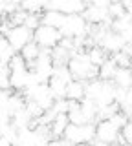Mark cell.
Listing matches in <instances>:
<instances>
[{"instance_id": "cell-27", "label": "cell", "mask_w": 132, "mask_h": 146, "mask_svg": "<svg viewBox=\"0 0 132 146\" xmlns=\"http://www.w3.org/2000/svg\"><path fill=\"white\" fill-rule=\"evenodd\" d=\"M26 110H28V113L33 119H39V117H42V113H44V110L39 106L35 100H26V106H24Z\"/></svg>"}, {"instance_id": "cell-5", "label": "cell", "mask_w": 132, "mask_h": 146, "mask_svg": "<svg viewBox=\"0 0 132 146\" xmlns=\"http://www.w3.org/2000/svg\"><path fill=\"white\" fill-rule=\"evenodd\" d=\"M61 38H62L61 31L55 29V27H50V26H42V24H40L37 29L33 31V40L40 46V48L53 49L59 42H61Z\"/></svg>"}, {"instance_id": "cell-42", "label": "cell", "mask_w": 132, "mask_h": 146, "mask_svg": "<svg viewBox=\"0 0 132 146\" xmlns=\"http://www.w3.org/2000/svg\"><path fill=\"white\" fill-rule=\"evenodd\" d=\"M127 146H132V144H127Z\"/></svg>"}, {"instance_id": "cell-1", "label": "cell", "mask_w": 132, "mask_h": 146, "mask_svg": "<svg viewBox=\"0 0 132 146\" xmlns=\"http://www.w3.org/2000/svg\"><path fill=\"white\" fill-rule=\"evenodd\" d=\"M68 70H70L74 79L83 80V82H90L94 79H99V68L90 62L86 49H75V51H72V57L68 60Z\"/></svg>"}, {"instance_id": "cell-22", "label": "cell", "mask_w": 132, "mask_h": 146, "mask_svg": "<svg viewBox=\"0 0 132 146\" xmlns=\"http://www.w3.org/2000/svg\"><path fill=\"white\" fill-rule=\"evenodd\" d=\"M48 0H22L20 9H24L26 13H39L40 9H46Z\"/></svg>"}, {"instance_id": "cell-24", "label": "cell", "mask_w": 132, "mask_h": 146, "mask_svg": "<svg viewBox=\"0 0 132 146\" xmlns=\"http://www.w3.org/2000/svg\"><path fill=\"white\" fill-rule=\"evenodd\" d=\"M112 60L116 62L117 68H130V62H132V57L127 55L125 51H117V53H112Z\"/></svg>"}, {"instance_id": "cell-10", "label": "cell", "mask_w": 132, "mask_h": 146, "mask_svg": "<svg viewBox=\"0 0 132 146\" xmlns=\"http://www.w3.org/2000/svg\"><path fill=\"white\" fill-rule=\"evenodd\" d=\"M112 29L117 35H121V38L125 42H132V15H125L121 18H116L112 22Z\"/></svg>"}, {"instance_id": "cell-9", "label": "cell", "mask_w": 132, "mask_h": 146, "mask_svg": "<svg viewBox=\"0 0 132 146\" xmlns=\"http://www.w3.org/2000/svg\"><path fill=\"white\" fill-rule=\"evenodd\" d=\"M125 40L121 38V35H117L114 29H108L107 33H105V36L101 38V42H99V46L105 49L107 53H117L121 51L123 48H125Z\"/></svg>"}, {"instance_id": "cell-38", "label": "cell", "mask_w": 132, "mask_h": 146, "mask_svg": "<svg viewBox=\"0 0 132 146\" xmlns=\"http://www.w3.org/2000/svg\"><path fill=\"white\" fill-rule=\"evenodd\" d=\"M74 146H92V143H79V144H74Z\"/></svg>"}, {"instance_id": "cell-17", "label": "cell", "mask_w": 132, "mask_h": 146, "mask_svg": "<svg viewBox=\"0 0 132 146\" xmlns=\"http://www.w3.org/2000/svg\"><path fill=\"white\" fill-rule=\"evenodd\" d=\"M68 124H70V121H68L66 113H61V115H57L55 119H53V122L50 124V131H52L53 139H59V137L64 135V130H66Z\"/></svg>"}, {"instance_id": "cell-19", "label": "cell", "mask_w": 132, "mask_h": 146, "mask_svg": "<svg viewBox=\"0 0 132 146\" xmlns=\"http://www.w3.org/2000/svg\"><path fill=\"white\" fill-rule=\"evenodd\" d=\"M86 53H88V58L90 62L94 64V66H101V64H105L108 60V53L105 51V49L101 48V46H92L90 49H86Z\"/></svg>"}, {"instance_id": "cell-31", "label": "cell", "mask_w": 132, "mask_h": 146, "mask_svg": "<svg viewBox=\"0 0 132 146\" xmlns=\"http://www.w3.org/2000/svg\"><path fill=\"white\" fill-rule=\"evenodd\" d=\"M108 121H110V122H112V124L116 126V128H119V130H121V128L125 126L127 122H129V117H127L123 111H117L116 115H112L110 119H108Z\"/></svg>"}, {"instance_id": "cell-28", "label": "cell", "mask_w": 132, "mask_h": 146, "mask_svg": "<svg viewBox=\"0 0 132 146\" xmlns=\"http://www.w3.org/2000/svg\"><path fill=\"white\" fill-rule=\"evenodd\" d=\"M53 75L59 77V79H62L64 82L74 80V77H72V73H70V70H68L66 64H64V66H55V68H53Z\"/></svg>"}, {"instance_id": "cell-35", "label": "cell", "mask_w": 132, "mask_h": 146, "mask_svg": "<svg viewBox=\"0 0 132 146\" xmlns=\"http://www.w3.org/2000/svg\"><path fill=\"white\" fill-rule=\"evenodd\" d=\"M123 6H125L127 15H132V0H123Z\"/></svg>"}, {"instance_id": "cell-33", "label": "cell", "mask_w": 132, "mask_h": 146, "mask_svg": "<svg viewBox=\"0 0 132 146\" xmlns=\"http://www.w3.org/2000/svg\"><path fill=\"white\" fill-rule=\"evenodd\" d=\"M86 6H99V7H108L112 0H83Z\"/></svg>"}, {"instance_id": "cell-7", "label": "cell", "mask_w": 132, "mask_h": 146, "mask_svg": "<svg viewBox=\"0 0 132 146\" xmlns=\"http://www.w3.org/2000/svg\"><path fill=\"white\" fill-rule=\"evenodd\" d=\"M117 137H119V128H116L108 119L99 121L95 124V139L101 143H108V144H116Z\"/></svg>"}, {"instance_id": "cell-12", "label": "cell", "mask_w": 132, "mask_h": 146, "mask_svg": "<svg viewBox=\"0 0 132 146\" xmlns=\"http://www.w3.org/2000/svg\"><path fill=\"white\" fill-rule=\"evenodd\" d=\"M64 13L55 11V9H48L40 15V24L42 26H50V27H55V29H61L62 22H64Z\"/></svg>"}, {"instance_id": "cell-13", "label": "cell", "mask_w": 132, "mask_h": 146, "mask_svg": "<svg viewBox=\"0 0 132 146\" xmlns=\"http://www.w3.org/2000/svg\"><path fill=\"white\" fill-rule=\"evenodd\" d=\"M84 86H86V82L83 80H70L66 84V99L68 100H81V99H84Z\"/></svg>"}, {"instance_id": "cell-21", "label": "cell", "mask_w": 132, "mask_h": 146, "mask_svg": "<svg viewBox=\"0 0 132 146\" xmlns=\"http://www.w3.org/2000/svg\"><path fill=\"white\" fill-rule=\"evenodd\" d=\"M116 70H117L116 62H114L112 58H108L105 64H101V66H99V79H101V80H112Z\"/></svg>"}, {"instance_id": "cell-41", "label": "cell", "mask_w": 132, "mask_h": 146, "mask_svg": "<svg viewBox=\"0 0 132 146\" xmlns=\"http://www.w3.org/2000/svg\"><path fill=\"white\" fill-rule=\"evenodd\" d=\"M0 22H2V17H0Z\"/></svg>"}, {"instance_id": "cell-11", "label": "cell", "mask_w": 132, "mask_h": 146, "mask_svg": "<svg viewBox=\"0 0 132 146\" xmlns=\"http://www.w3.org/2000/svg\"><path fill=\"white\" fill-rule=\"evenodd\" d=\"M86 9L83 0H57V11L64 15H81Z\"/></svg>"}, {"instance_id": "cell-25", "label": "cell", "mask_w": 132, "mask_h": 146, "mask_svg": "<svg viewBox=\"0 0 132 146\" xmlns=\"http://www.w3.org/2000/svg\"><path fill=\"white\" fill-rule=\"evenodd\" d=\"M50 111L53 113V115H61V113H68V99H55L52 104V108H50Z\"/></svg>"}, {"instance_id": "cell-8", "label": "cell", "mask_w": 132, "mask_h": 146, "mask_svg": "<svg viewBox=\"0 0 132 146\" xmlns=\"http://www.w3.org/2000/svg\"><path fill=\"white\" fill-rule=\"evenodd\" d=\"M81 15H83V18L88 22V24H94V26L114 20V18L108 15V9L107 7H99V6H86V9L81 13Z\"/></svg>"}, {"instance_id": "cell-2", "label": "cell", "mask_w": 132, "mask_h": 146, "mask_svg": "<svg viewBox=\"0 0 132 146\" xmlns=\"http://www.w3.org/2000/svg\"><path fill=\"white\" fill-rule=\"evenodd\" d=\"M84 97L92 99L97 106H107L110 102H116V84L112 80L94 79V80L86 82Z\"/></svg>"}, {"instance_id": "cell-16", "label": "cell", "mask_w": 132, "mask_h": 146, "mask_svg": "<svg viewBox=\"0 0 132 146\" xmlns=\"http://www.w3.org/2000/svg\"><path fill=\"white\" fill-rule=\"evenodd\" d=\"M79 104H81V111H83L86 122H94V124H95V121H97V110H99V106L94 102L92 99H88V97L81 99Z\"/></svg>"}, {"instance_id": "cell-14", "label": "cell", "mask_w": 132, "mask_h": 146, "mask_svg": "<svg viewBox=\"0 0 132 146\" xmlns=\"http://www.w3.org/2000/svg\"><path fill=\"white\" fill-rule=\"evenodd\" d=\"M112 82L117 88H123V90L132 88V71H130V68H117L116 73H114Z\"/></svg>"}, {"instance_id": "cell-32", "label": "cell", "mask_w": 132, "mask_h": 146, "mask_svg": "<svg viewBox=\"0 0 132 146\" xmlns=\"http://www.w3.org/2000/svg\"><path fill=\"white\" fill-rule=\"evenodd\" d=\"M121 139L125 141V144H132V122H127L125 126L119 130Z\"/></svg>"}, {"instance_id": "cell-26", "label": "cell", "mask_w": 132, "mask_h": 146, "mask_svg": "<svg viewBox=\"0 0 132 146\" xmlns=\"http://www.w3.org/2000/svg\"><path fill=\"white\" fill-rule=\"evenodd\" d=\"M7 66H9V70H11V71H17V70H26V68H28V62L22 58V55H20V53H17L15 57H13L11 60H9V64H7Z\"/></svg>"}, {"instance_id": "cell-6", "label": "cell", "mask_w": 132, "mask_h": 146, "mask_svg": "<svg viewBox=\"0 0 132 146\" xmlns=\"http://www.w3.org/2000/svg\"><path fill=\"white\" fill-rule=\"evenodd\" d=\"M6 38L15 51H20L26 44L33 40V31H29L26 26H13L9 33L6 35Z\"/></svg>"}, {"instance_id": "cell-37", "label": "cell", "mask_w": 132, "mask_h": 146, "mask_svg": "<svg viewBox=\"0 0 132 146\" xmlns=\"http://www.w3.org/2000/svg\"><path fill=\"white\" fill-rule=\"evenodd\" d=\"M6 2H9V4H17V6H20V2H22V0H6Z\"/></svg>"}, {"instance_id": "cell-30", "label": "cell", "mask_w": 132, "mask_h": 146, "mask_svg": "<svg viewBox=\"0 0 132 146\" xmlns=\"http://www.w3.org/2000/svg\"><path fill=\"white\" fill-rule=\"evenodd\" d=\"M26 17H28V13H26L24 9H19V11H15L13 15H9L7 18H9V22H11L13 26H24Z\"/></svg>"}, {"instance_id": "cell-23", "label": "cell", "mask_w": 132, "mask_h": 146, "mask_svg": "<svg viewBox=\"0 0 132 146\" xmlns=\"http://www.w3.org/2000/svg\"><path fill=\"white\" fill-rule=\"evenodd\" d=\"M107 9H108V15H110L114 20L127 15V13H125V6H123L121 0H112V2L108 4V7H107Z\"/></svg>"}, {"instance_id": "cell-20", "label": "cell", "mask_w": 132, "mask_h": 146, "mask_svg": "<svg viewBox=\"0 0 132 146\" xmlns=\"http://www.w3.org/2000/svg\"><path fill=\"white\" fill-rule=\"evenodd\" d=\"M19 53L22 55V58H24L26 62H33L35 58H37L39 55H40V46H39L37 42H35V40H31V42L26 44V46L20 49Z\"/></svg>"}, {"instance_id": "cell-29", "label": "cell", "mask_w": 132, "mask_h": 146, "mask_svg": "<svg viewBox=\"0 0 132 146\" xmlns=\"http://www.w3.org/2000/svg\"><path fill=\"white\" fill-rule=\"evenodd\" d=\"M24 26L28 27L29 31H35L40 26V17L37 13H28V17H26V20H24Z\"/></svg>"}, {"instance_id": "cell-36", "label": "cell", "mask_w": 132, "mask_h": 146, "mask_svg": "<svg viewBox=\"0 0 132 146\" xmlns=\"http://www.w3.org/2000/svg\"><path fill=\"white\" fill-rule=\"evenodd\" d=\"M0 146H13V144L6 139V137H0Z\"/></svg>"}, {"instance_id": "cell-15", "label": "cell", "mask_w": 132, "mask_h": 146, "mask_svg": "<svg viewBox=\"0 0 132 146\" xmlns=\"http://www.w3.org/2000/svg\"><path fill=\"white\" fill-rule=\"evenodd\" d=\"M66 84L68 82H64L62 79H59V77L52 75L48 80V88H50V93H52L53 100L55 99H66Z\"/></svg>"}, {"instance_id": "cell-18", "label": "cell", "mask_w": 132, "mask_h": 146, "mask_svg": "<svg viewBox=\"0 0 132 146\" xmlns=\"http://www.w3.org/2000/svg\"><path fill=\"white\" fill-rule=\"evenodd\" d=\"M31 121H33V117H31L29 113H28V110H26V108L19 110V111L13 113V117H11V124L15 126L17 130H22V128H29Z\"/></svg>"}, {"instance_id": "cell-40", "label": "cell", "mask_w": 132, "mask_h": 146, "mask_svg": "<svg viewBox=\"0 0 132 146\" xmlns=\"http://www.w3.org/2000/svg\"><path fill=\"white\" fill-rule=\"evenodd\" d=\"M0 38H2V33H0Z\"/></svg>"}, {"instance_id": "cell-4", "label": "cell", "mask_w": 132, "mask_h": 146, "mask_svg": "<svg viewBox=\"0 0 132 146\" xmlns=\"http://www.w3.org/2000/svg\"><path fill=\"white\" fill-rule=\"evenodd\" d=\"M88 27H90V24L83 18V15H66L59 31H61L62 36L75 38V36L88 35Z\"/></svg>"}, {"instance_id": "cell-3", "label": "cell", "mask_w": 132, "mask_h": 146, "mask_svg": "<svg viewBox=\"0 0 132 146\" xmlns=\"http://www.w3.org/2000/svg\"><path fill=\"white\" fill-rule=\"evenodd\" d=\"M64 139H68L72 144L79 143H94L95 141V124L94 122H84V124H68L64 130Z\"/></svg>"}, {"instance_id": "cell-43", "label": "cell", "mask_w": 132, "mask_h": 146, "mask_svg": "<svg viewBox=\"0 0 132 146\" xmlns=\"http://www.w3.org/2000/svg\"><path fill=\"white\" fill-rule=\"evenodd\" d=\"M121 2H123V0H121Z\"/></svg>"}, {"instance_id": "cell-39", "label": "cell", "mask_w": 132, "mask_h": 146, "mask_svg": "<svg viewBox=\"0 0 132 146\" xmlns=\"http://www.w3.org/2000/svg\"><path fill=\"white\" fill-rule=\"evenodd\" d=\"M129 122H132V117H129Z\"/></svg>"}, {"instance_id": "cell-34", "label": "cell", "mask_w": 132, "mask_h": 146, "mask_svg": "<svg viewBox=\"0 0 132 146\" xmlns=\"http://www.w3.org/2000/svg\"><path fill=\"white\" fill-rule=\"evenodd\" d=\"M7 48H9V42H7V38H6V36H2V38H0V55L6 51Z\"/></svg>"}]
</instances>
